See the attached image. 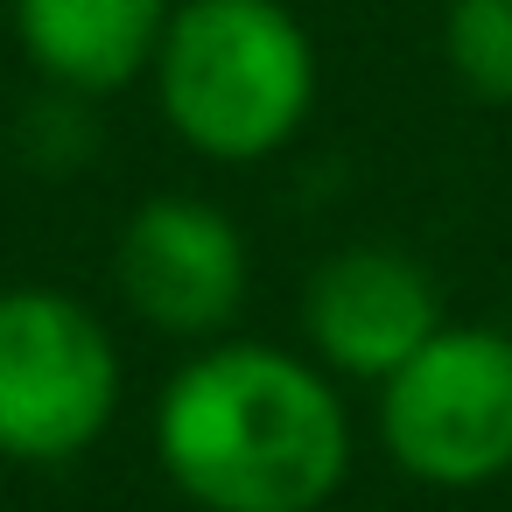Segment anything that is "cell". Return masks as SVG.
<instances>
[{
  "mask_svg": "<svg viewBox=\"0 0 512 512\" xmlns=\"http://www.w3.org/2000/svg\"><path fill=\"white\" fill-rule=\"evenodd\" d=\"M442 64L477 106H512V0H449Z\"/></svg>",
  "mask_w": 512,
  "mask_h": 512,
  "instance_id": "ba28073f",
  "label": "cell"
},
{
  "mask_svg": "<svg viewBox=\"0 0 512 512\" xmlns=\"http://www.w3.org/2000/svg\"><path fill=\"white\" fill-rule=\"evenodd\" d=\"M113 288L120 302L183 344H211L239 323L246 288H253V253L232 211L204 197H148L127 211L113 239Z\"/></svg>",
  "mask_w": 512,
  "mask_h": 512,
  "instance_id": "5b68a950",
  "label": "cell"
},
{
  "mask_svg": "<svg viewBox=\"0 0 512 512\" xmlns=\"http://www.w3.org/2000/svg\"><path fill=\"white\" fill-rule=\"evenodd\" d=\"M176 0H8L15 43L57 99H113L148 78Z\"/></svg>",
  "mask_w": 512,
  "mask_h": 512,
  "instance_id": "52a82bcc",
  "label": "cell"
},
{
  "mask_svg": "<svg viewBox=\"0 0 512 512\" xmlns=\"http://www.w3.org/2000/svg\"><path fill=\"white\" fill-rule=\"evenodd\" d=\"M148 85L190 155L253 169L309 127L323 64L288 0H176Z\"/></svg>",
  "mask_w": 512,
  "mask_h": 512,
  "instance_id": "7a4b0ae2",
  "label": "cell"
},
{
  "mask_svg": "<svg viewBox=\"0 0 512 512\" xmlns=\"http://www.w3.org/2000/svg\"><path fill=\"white\" fill-rule=\"evenodd\" d=\"M155 463L197 512H323L351 477L337 372L260 337H211L155 393Z\"/></svg>",
  "mask_w": 512,
  "mask_h": 512,
  "instance_id": "6da1fadb",
  "label": "cell"
},
{
  "mask_svg": "<svg viewBox=\"0 0 512 512\" xmlns=\"http://www.w3.org/2000/svg\"><path fill=\"white\" fill-rule=\"evenodd\" d=\"M379 449L428 491H484L512 470V337L442 323L379 379Z\"/></svg>",
  "mask_w": 512,
  "mask_h": 512,
  "instance_id": "277c9868",
  "label": "cell"
},
{
  "mask_svg": "<svg viewBox=\"0 0 512 512\" xmlns=\"http://www.w3.org/2000/svg\"><path fill=\"white\" fill-rule=\"evenodd\" d=\"M442 330L435 274L400 246H344L302 288V344L323 372L379 386Z\"/></svg>",
  "mask_w": 512,
  "mask_h": 512,
  "instance_id": "8992f818",
  "label": "cell"
},
{
  "mask_svg": "<svg viewBox=\"0 0 512 512\" xmlns=\"http://www.w3.org/2000/svg\"><path fill=\"white\" fill-rule=\"evenodd\" d=\"M127 372L106 316L50 281L0 288V456L78 463L120 414Z\"/></svg>",
  "mask_w": 512,
  "mask_h": 512,
  "instance_id": "3957f363",
  "label": "cell"
}]
</instances>
